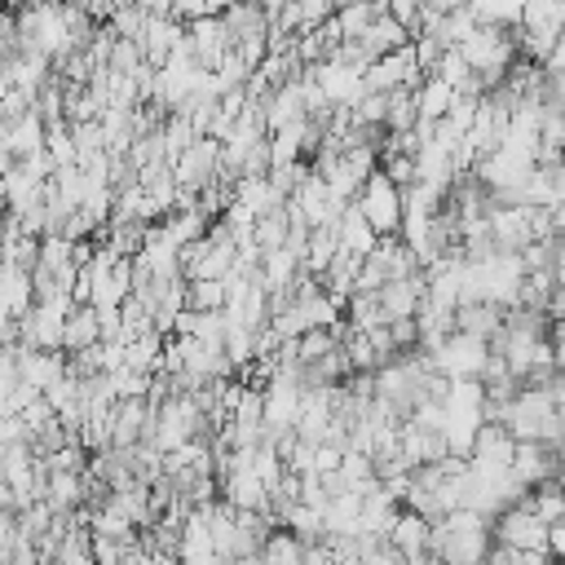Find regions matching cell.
Returning a JSON list of instances; mask_svg holds the SVG:
<instances>
[{
	"label": "cell",
	"mask_w": 565,
	"mask_h": 565,
	"mask_svg": "<svg viewBox=\"0 0 565 565\" xmlns=\"http://www.w3.org/2000/svg\"><path fill=\"white\" fill-rule=\"evenodd\" d=\"M358 207H362V216L371 221V230H375L380 238H388V234L402 230L406 199H402V185H397L384 168H375V172L366 177V185L358 190Z\"/></svg>",
	"instance_id": "2"
},
{
	"label": "cell",
	"mask_w": 565,
	"mask_h": 565,
	"mask_svg": "<svg viewBox=\"0 0 565 565\" xmlns=\"http://www.w3.org/2000/svg\"><path fill=\"white\" fill-rule=\"evenodd\" d=\"M44 141H49V119H44L35 106H31L26 115H18V119L0 124V146H4L13 159L40 154V150H44Z\"/></svg>",
	"instance_id": "7"
},
{
	"label": "cell",
	"mask_w": 565,
	"mask_h": 565,
	"mask_svg": "<svg viewBox=\"0 0 565 565\" xmlns=\"http://www.w3.org/2000/svg\"><path fill=\"white\" fill-rule=\"evenodd\" d=\"M494 539L503 547H516V552H547V539H552V525L530 508V503H512L499 512V530Z\"/></svg>",
	"instance_id": "4"
},
{
	"label": "cell",
	"mask_w": 565,
	"mask_h": 565,
	"mask_svg": "<svg viewBox=\"0 0 565 565\" xmlns=\"http://www.w3.org/2000/svg\"><path fill=\"white\" fill-rule=\"evenodd\" d=\"M468 0H424V9L428 13H455V9H463Z\"/></svg>",
	"instance_id": "23"
},
{
	"label": "cell",
	"mask_w": 565,
	"mask_h": 565,
	"mask_svg": "<svg viewBox=\"0 0 565 565\" xmlns=\"http://www.w3.org/2000/svg\"><path fill=\"white\" fill-rule=\"evenodd\" d=\"M97 340H102V313H97V305H75L71 318H66V340H62V349H66V353H84V349H93Z\"/></svg>",
	"instance_id": "13"
},
{
	"label": "cell",
	"mask_w": 565,
	"mask_h": 565,
	"mask_svg": "<svg viewBox=\"0 0 565 565\" xmlns=\"http://www.w3.org/2000/svg\"><path fill=\"white\" fill-rule=\"evenodd\" d=\"M459 53H463L468 71H472L481 84H499V79L512 71V40H508L503 26H494V22H477V26L463 35Z\"/></svg>",
	"instance_id": "1"
},
{
	"label": "cell",
	"mask_w": 565,
	"mask_h": 565,
	"mask_svg": "<svg viewBox=\"0 0 565 565\" xmlns=\"http://www.w3.org/2000/svg\"><path fill=\"white\" fill-rule=\"evenodd\" d=\"M556 278H561V282H565V238H561V243H556Z\"/></svg>",
	"instance_id": "25"
},
{
	"label": "cell",
	"mask_w": 565,
	"mask_h": 565,
	"mask_svg": "<svg viewBox=\"0 0 565 565\" xmlns=\"http://www.w3.org/2000/svg\"><path fill=\"white\" fill-rule=\"evenodd\" d=\"M455 327L468 331V335L490 340V335L503 331V313H499V305H490V300H468V305L455 309Z\"/></svg>",
	"instance_id": "15"
},
{
	"label": "cell",
	"mask_w": 565,
	"mask_h": 565,
	"mask_svg": "<svg viewBox=\"0 0 565 565\" xmlns=\"http://www.w3.org/2000/svg\"><path fill=\"white\" fill-rule=\"evenodd\" d=\"M309 75L318 79V88H322V97H327L331 106H358V97L366 93V84H362L366 66H358V62L322 57V62L309 66Z\"/></svg>",
	"instance_id": "5"
},
{
	"label": "cell",
	"mask_w": 565,
	"mask_h": 565,
	"mask_svg": "<svg viewBox=\"0 0 565 565\" xmlns=\"http://www.w3.org/2000/svg\"><path fill=\"white\" fill-rule=\"evenodd\" d=\"M450 102H455V84H450V79H441V75L419 79V88H415V110H419V124H437V119L450 110Z\"/></svg>",
	"instance_id": "14"
},
{
	"label": "cell",
	"mask_w": 565,
	"mask_h": 565,
	"mask_svg": "<svg viewBox=\"0 0 565 565\" xmlns=\"http://www.w3.org/2000/svg\"><path fill=\"white\" fill-rule=\"evenodd\" d=\"M31 305H35V278H31V269L0 260V309L9 318H22Z\"/></svg>",
	"instance_id": "11"
},
{
	"label": "cell",
	"mask_w": 565,
	"mask_h": 565,
	"mask_svg": "<svg viewBox=\"0 0 565 565\" xmlns=\"http://www.w3.org/2000/svg\"><path fill=\"white\" fill-rule=\"evenodd\" d=\"M380 9H384V0H349V4H340V9L331 13V22H335L340 40H358V35L375 22Z\"/></svg>",
	"instance_id": "17"
},
{
	"label": "cell",
	"mask_w": 565,
	"mask_h": 565,
	"mask_svg": "<svg viewBox=\"0 0 565 565\" xmlns=\"http://www.w3.org/2000/svg\"><path fill=\"white\" fill-rule=\"evenodd\" d=\"M260 565H305V539L296 534H269L260 547Z\"/></svg>",
	"instance_id": "20"
},
{
	"label": "cell",
	"mask_w": 565,
	"mask_h": 565,
	"mask_svg": "<svg viewBox=\"0 0 565 565\" xmlns=\"http://www.w3.org/2000/svg\"><path fill=\"white\" fill-rule=\"evenodd\" d=\"M13 163H18V159H13V154H9V150H4V146H0V181H4V177H9V168H13Z\"/></svg>",
	"instance_id": "24"
},
{
	"label": "cell",
	"mask_w": 565,
	"mask_h": 565,
	"mask_svg": "<svg viewBox=\"0 0 565 565\" xmlns=\"http://www.w3.org/2000/svg\"><path fill=\"white\" fill-rule=\"evenodd\" d=\"M353 44L362 49V57H366V62H375V57H384V53L406 49V44H411V26H406V22H397L388 9H380V13H375V22H371Z\"/></svg>",
	"instance_id": "8"
},
{
	"label": "cell",
	"mask_w": 565,
	"mask_h": 565,
	"mask_svg": "<svg viewBox=\"0 0 565 565\" xmlns=\"http://www.w3.org/2000/svg\"><path fill=\"white\" fill-rule=\"evenodd\" d=\"M185 40H190L194 57H199L207 71L230 53V26H225V18H221V13H207V18L185 22Z\"/></svg>",
	"instance_id": "9"
},
{
	"label": "cell",
	"mask_w": 565,
	"mask_h": 565,
	"mask_svg": "<svg viewBox=\"0 0 565 565\" xmlns=\"http://www.w3.org/2000/svg\"><path fill=\"white\" fill-rule=\"evenodd\" d=\"M221 168V141L216 137H199L181 150V159L172 163V177L181 190H203L212 181V172Z\"/></svg>",
	"instance_id": "6"
},
{
	"label": "cell",
	"mask_w": 565,
	"mask_h": 565,
	"mask_svg": "<svg viewBox=\"0 0 565 565\" xmlns=\"http://www.w3.org/2000/svg\"><path fill=\"white\" fill-rule=\"evenodd\" d=\"M384 9H388L397 22H406V26H415V22L424 18V0H384Z\"/></svg>",
	"instance_id": "22"
},
{
	"label": "cell",
	"mask_w": 565,
	"mask_h": 565,
	"mask_svg": "<svg viewBox=\"0 0 565 565\" xmlns=\"http://www.w3.org/2000/svg\"><path fill=\"white\" fill-rule=\"evenodd\" d=\"M185 309H225V278H190L185 282Z\"/></svg>",
	"instance_id": "19"
},
{
	"label": "cell",
	"mask_w": 565,
	"mask_h": 565,
	"mask_svg": "<svg viewBox=\"0 0 565 565\" xmlns=\"http://www.w3.org/2000/svg\"><path fill=\"white\" fill-rule=\"evenodd\" d=\"M335 238H340V252H349V256H371V247L380 243V234L371 230V221L362 216V207L358 203H349L344 212H340V221H335Z\"/></svg>",
	"instance_id": "12"
},
{
	"label": "cell",
	"mask_w": 565,
	"mask_h": 565,
	"mask_svg": "<svg viewBox=\"0 0 565 565\" xmlns=\"http://www.w3.org/2000/svg\"><path fill=\"white\" fill-rule=\"evenodd\" d=\"M79 499H84V472H49V481H44V503H49L57 516H66Z\"/></svg>",
	"instance_id": "16"
},
{
	"label": "cell",
	"mask_w": 565,
	"mask_h": 565,
	"mask_svg": "<svg viewBox=\"0 0 565 565\" xmlns=\"http://www.w3.org/2000/svg\"><path fill=\"white\" fill-rule=\"evenodd\" d=\"M512 472H516V481H521V486H530V481H543V477L552 472V459H547L543 441H516V455H512Z\"/></svg>",
	"instance_id": "18"
},
{
	"label": "cell",
	"mask_w": 565,
	"mask_h": 565,
	"mask_svg": "<svg viewBox=\"0 0 565 565\" xmlns=\"http://www.w3.org/2000/svg\"><path fill=\"white\" fill-rule=\"evenodd\" d=\"M428 358L446 380H477L490 362V344L481 335H468V331L455 327L450 335L437 340V349H428Z\"/></svg>",
	"instance_id": "3"
},
{
	"label": "cell",
	"mask_w": 565,
	"mask_h": 565,
	"mask_svg": "<svg viewBox=\"0 0 565 565\" xmlns=\"http://www.w3.org/2000/svg\"><path fill=\"white\" fill-rule=\"evenodd\" d=\"M468 9H472L477 22H494V26H503V22H521L525 0H468Z\"/></svg>",
	"instance_id": "21"
},
{
	"label": "cell",
	"mask_w": 565,
	"mask_h": 565,
	"mask_svg": "<svg viewBox=\"0 0 565 565\" xmlns=\"http://www.w3.org/2000/svg\"><path fill=\"white\" fill-rule=\"evenodd\" d=\"M512 455H516V437L508 433V424H481L477 428V441H472V463H486V468H512Z\"/></svg>",
	"instance_id": "10"
}]
</instances>
